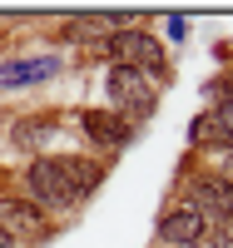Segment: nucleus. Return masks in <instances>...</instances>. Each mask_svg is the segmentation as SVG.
Returning a JSON list of instances; mask_svg holds the SVG:
<instances>
[{
  "instance_id": "obj_10",
  "label": "nucleus",
  "mask_w": 233,
  "mask_h": 248,
  "mask_svg": "<svg viewBox=\"0 0 233 248\" xmlns=\"http://www.w3.org/2000/svg\"><path fill=\"white\" fill-rule=\"evenodd\" d=\"M188 139H194V144H223V149H228V139L218 134V124L208 119V114H199L194 124H188Z\"/></svg>"
},
{
  "instance_id": "obj_7",
  "label": "nucleus",
  "mask_w": 233,
  "mask_h": 248,
  "mask_svg": "<svg viewBox=\"0 0 233 248\" xmlns=\"http://www.w3.org/2000/svg\"><path fill=\"white\" fill-rule=\"evenodd\" d=\"M79 124H84V134H90L99 149H119V144L129 139V124H124L114 109H84Z\"/></svg>"
},
{
  "instance_id": "obj_13",
  "label": "nucleus",
  "mask_w": 233,
  "mask_h": 248,
  "mask_svg": "<svg viewBox=\"0 0 233 248\" xmlns=\"http://www.w3.org/2000/svg\"><path fill=\"white\" fill-rule=\"evenodd\" d=\"M169 40H184V15H169Z\"/></svg>"
},
{
  "instance_id": "obj_8",
  "label": "nucleus",
  "mask_w": 233,
  "mask_h": 248,
  "mask_svg": "<svg viewBox=\"0 0 233 248\" xmlns=\"http://www.w3.org/2000/svg\"><path fill=\"white\" fill-rule=\"evenodd\" d=\"M159 233H164L169 243L188 248L194 238H203V218H199L194 209H174V214H164V218H159Z\"/></svg>"
},
{
  "instance_id": "obj_2",
  "label": "nucleus",
  "mask_w": 233,
  "mask_h": 248,
  "mask_svg": "<svg viewBox=\"0 0 233 248\" xmlns=\"http://www.w3.org/2000/svg\"><path fill=\"white\" fill-rule=\"evenodd\" d=\"M109 50H114V60H119V65L139 70L144 79H169L164 50H159V40H154V35H139V30H119V35H109Z\"/></svg>"
},
{
  "instance_id": "obj_4",
  "label": "nucleus",
  "mask_w": 233,
  "mask_h": 248,
  "mask_svg": "<svg viewBox=\"0 0 233 248\" xmlns=\"http://www.w3.org/2000/svg\"><path fill=\"white\" fill-rule=\"evenodd\" d=\"M188 209L203 223H228L233 218V179L223 174H199L188 184Z\"/></svg>"
},
{
  "instance_id": "obj_3",
  "label": "nucleus",
  "mask_w": 233,
  "mask_h": 248,
  "mask_svg": "<svg viewBox=\"0 0 233 248\" xmlns=\"http://www.w3.org/2000/svg\"><path fill=\"white\" fill-rule=\"evenodd\" d=\"M109 99H114L119 119L124 114H134V119H149L154 114V85L139 70H129V65H114L109 70Z\"/></svg>"
},
{
  "instance_id": "obj_6",
  "label": "nucleus",
  "mask_w": 233,
  "mask_h": 248,
  "mask_svg": "<svg viewBox=\"0 0 233 248\" xmlns=\"http://www.w3.org/2000/svg\"><path fill=\"white\" fill-rule=\"evenodd\" d=\"M0 223H5V233L45 238V209H35L30 199H0Z\"/></svg>"
},
{
  "instance_id": "obj_14",
  "label": "nucleus",
  "mask_w": 233,
  "mask_h": 248,
  "mask_svg": "<svg viewBox=\"0 0 233 248\" xmlns=\"http://www.w3.org/2000/svg\"><path fill=\"white\" fill-rule=\"evenodd\" d=\"M0 248H10V233H5V229H0Z\"/></svg>"
},
{
  "instance_id": "obj_1",
  "label": "nucleus",
  "mask_w": 233,
  "mask_h": 248,
  "mask_svg": "<svg viewBox=\"0 0 233 248\" xmlns=\"http://www.w3.org/2000/svg\"><path fill=\"white\" fill-rule=\"evenodd\" d=\"M25 184H30L35 209H70V203H79V184H75L70 159H35L25 169Z\"/></svg>"
},
{
  "instance_id": "obj_12",
  "label": "nucleus",
  "mask_w": 233,
  "mask_h": 248,
  "mask_svg": "<svg viewBox=\"0 0 233 248\" xmlns=\"http://www.w3.org/2000/svg\"><path fill=\"white\" fill-rule=\"evenodd\" d=\"M214 248H233V223H223V229H214Z\"/></svg>"
},
{
  "instance_id": "obj_9",
  "label": "nucleus",
  "mask_w": 233,
  "mask_h": 248,
  "mask_svg": "<svg viewBox=\"0 0 233 248\" xmlns=\"http://www.w3.org/2000/svg\"><path fill=\"white\" fill-rule=\"evenodd\" d=\"M214 99H218V109L208 114V119H214V124H218V134H223V139L233 144V99L223 94V85H214Z\"/></svg>"
},
{
  "instance_id": "obj_11",
  "label": "nucleus",
  "mask_w": 233,
  "mask_h": 248,
  "mask_svg": "<svg viewBox=\"0 0 233 248\" xmlns=\"http://www.w3.org/2000/svg\"><path fill=\"white\" fill-rule=\"evenodd\" d=\"M45 134H50V124H45V119H40V124H20V129H15V139L25 144V149H30L35 139H45Z\"/></svg>"
},
{
  "instance_id": "obj_5",
  "label": "nucleus",
  "mask_w": 233,
  "mask_h": 248,
  "mask_svg": "<svg viewBox=\"0 0 233 248\" xmlns=\"http://www.w3.org/2000/svg\"><path fill=\"white\" fill-rule=\"evenodd\" d=\"M60 60L55 55H30V60H0V90H25L40 79H55Z\"/></svg>"
}]
</instances>
